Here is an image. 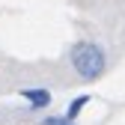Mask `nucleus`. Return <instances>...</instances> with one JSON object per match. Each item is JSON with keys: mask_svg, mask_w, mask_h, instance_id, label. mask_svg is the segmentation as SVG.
Returning <instances> with one entry per match:
<instances>
[{"mask_svg": "<svg viewBox=\"0 0 125 125\" xmlns=\"http://www.w3.org/2000/svg\"><path fill=\"white\" fill-rule=\"evenodd\" d=\"M21 95L27 98L30 110H45V107L51 104V92L45 86H27V89H21Z\"/></svg>", "mask_w": 125, "mask_h": 125, "instance_id": "2", "label": "nucleus"}, {"mask_svg": "<svg viewBox=\"0 0 125 125\" xmlns=\"http://www.w3.org/2000/svg\"><path fill=\"white\" fill-rule=\"evenodd\" d=\"M69 62H72L74 74L81 77V81H86V83L104 77V72H107V54H104V48L98 42H86V39L72 45Z\"/></svg>", "mask_w": 125, "mask_h": 125, "instance_id": "1", "label": "nucleus"}, {"mask_svg": "<svg viewBox=\"0 0 125 125\" xmlns=\"http://www.w3.org/2000/svg\"><path fill=\"white\" fill-rule=\"evenodd\" d=\"M89 104V95H77V98H72V104H69V110H66V119H77V116H81V110H83V107Z\"/></svg>", "mask_w": 125, "mask_h": 125, "instance_id": "3", "label": "nucleus"}, {"mask_svg": "<svg viewBox=\"0 0 125 125\" xmlns=\"http://www.w3.org/2000/svg\"><path fill=\"white\" fill-rule=\"evenodd\" d=\"M39 125H74L72 119H66V116H45Z\"/></svg>", "mask_w": 125, "mask_h": 125, "instance_id": "4", "label": "nucleus"}]
</instances>
